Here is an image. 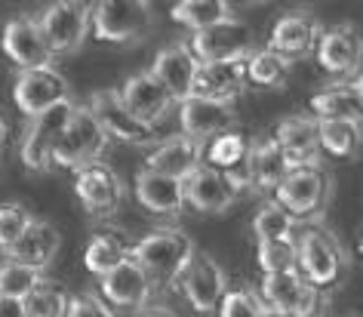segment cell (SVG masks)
I'll use <instances>...</instances> for the list:
<instances>
[{
	"instance_id": "obj_24",
	"label": "cell",
	"mask_w": 363,
	"mask_h": 317,
	"mask_svg": "<svg viewBox=\"0 0 363 317\" xmlns=\"http://www.w3.org/2000/svg\"><path fill=\"white\" fill-rule=\"evenodd\" d=\"M274 142L286 154L289 167H317V160H320V139H317L314 117H284L274 130Z\"/></svg>"
},
{
	"instance_id": "obj_22",
	"label": "cell",
	"mask_w": 363,
	"mask_h": 317,
	"mask_svg": "<svg viewBox=\"0 0 363 317\" xmlns=\"http://www.w3.org/2000/svg\"><path fill=\"white\" fill-rule=\"evenodd\" d=\"M243 62H203V65L197 62L191 96L234 105V99L240 96L243 84H247V68H243Z\"/></svg>"
},
{
	"instance_id": "obj_34",
	"label": "cell",
	"mask_w": 363,
	"mask_h": 317,
	"mask_svg": "<svg viewBox=\"0 0 363 317\" xmlns=\"http://www.w3.org/2000/svg\"><path fill=\"white\" fill-rule=\"evenodd\" d=\"M68 299L71 296L56 284V280L43 277L28 293V299H22V302H25V314L28 317H65Z\"/></svg>"
},
{
	"instance_id": "obj_6",
	"label": "cell",
	"mask_w": 363,
	"mask_h": 317,
	"mask_svg": "<svg viewBox=\"0 0 363 317\" xmlns=\"http://www.w3.org/2000/svg\"><path fill=\"white\" fill-rule=\"evenodd\" d=\"M274 201L293 216L298 225H308V219L320 216L330 197V176L320 167H293L286 179L277 185Z\"/></svg>"
},
{
	"instance_id": "obj_7",
	"label": "cell",
	"mask_w": 363,
	"mask_h": 317,
	"mask_svg": "<svg viewBox=\"0 0 363 317\" xmlns=\"http://www.w3.org/2000/svg\"><path fill=\"white\" fill-rule=\"evenodd\" d=\"M38 28L47 40V50L56 56H71L84 47L86 31H89V4H77V0H62V4H50L47 10L38 16Z\"/></svg>"
},
{
	"instance_id": "obj_4",
	"label": "cell",
	"mask_w": 363,
	"mask_h": 317,
	"mask_svg": "<svg viewBox=\"0 0 363 317\" xmlns=\"http://www.w3.org/2000/svg\"><path fill=\"white\" fill-rule=\"evenodd\" d=\"M256 293L265 308H274L286 317H323L326 311V293L311 287L298 271L265 274Z\"/></svg>"
},
{
	"instance_id": "obj_29",
	"label": "cell",
	"mask_w": 363,
	"mask_h": 317,
	"mask_svg": "<svg viewBox=\"0 0 363 317\" xmlns=\"http://www.w3.org/2000/svg\"><path fill=\"white\" fill-rule=\"evenodd\" d=\"M130 250L133 243L123 238V234L117 231H96L93 240H89V247L84 252V265L89 274L96 277H105L111 268H117L121 262L130 259Z\"/></svg>"
},
{
	"instance_id": "obj_13",
	"label": "cell",
	"mask_w": 363,
	"mask_h": 317,
	"mask_svg": "<svg viewBox=\"0 0 363 317\" xmlns=\"http://www.w3.org/2000/svg\"><path fill=\"white\" fill-rule=\"evenodd\" d=\"M74 194L84 204V210L99 219H108L111 213L121 210L123 204V182L111 167L105 164H93L84 167L74 179Z\"/></svg>"
},
{
	"instance_id": "obj_36",
	"label": "cell",
	"mask_w": 363,
	"mask_h": 317,
	"mask_svg": "<svg viewBox=\"0 0 363 317\" xmlns=\"http://www.w3.org/2000/svg\"><path fill=\"white\" fill-rule=\"evenodd\" d=\"M256 259H259V268L265 271V274H286V271H296V243H293V238L259 243Z\"/></svg>"
},
{
	"instance_id": "obj_10",
	"label": "cell",
	"mask_w": 363,
	"mask_h": 317,
	"mask_svg": "<svg viewBox=\"0 0 363 317\" xmlns=\"http://www.w3.org/2000/svg\"><path fill=\"white\" fill-rule=\"evenodd\" d=\"M179 287H182V293H185L188 305H191L197 314H216L225 289H228V280H225V271L219 268V262L213 256L194 252L185 274L179 277Z\"/></svg>"
},
{
	"instance_id": "obj_11",
	"label": "cell",
	"mask_w": 363,
	"mask_h": 317,
	"mask_svg": "<svg viewBox=\"0 0 363 317\" xmlns=\"http://www.w3.org/2000/svg\"><path fill=\"white\" fill-rule=\"evenodd\" d=\"M117 96H121V102L126 111H130L133 121H139L142 126H148V130H154V126L169 114V108L176 105L172 96L160 87V80L154 77L151 71L126 77L123 87L117 89Z\"/></svg>"
},
{
	"instance_id": "obj_17",
	"label": "cell",
	"mask_w": 363,
	"mask_h": 317,
	"mask_svg": "<svg viewBox=\"0 0 363 317\" xmlns=\"http://www.w3.org/2000/svg\"><path fill=\"white\" fill-rule=\"evenodd\" d=\"M238 121L234 105L228 102H210V99H197L188 96L185 102H179V123H182V135L206 145L216 139L219 133H228L231 123Z\"/></svg>"
},
{
	"instance_id": "obj_3",
	"label": "cell",
	"mask_w": 363,
	"mask_h": 317,
	"mask_svg": "<svg viewBox=\"0 0 363 317\" xmlns=\"http://www.w3.org/2000/svg\"><path fill=\"white\" fill-rule=\"evenodd\" d=\"M108 145H111V139L102 133V126H99L93 111H89L86 105H74L65 133H62L59 142L52 145L50 167H62V169H74V173H80L84 167H93L102 160Z\"/></svg>"
},
{
	"instance_id": "obj_19",
	"label": "cell",
	"mask_w": 363,
	"mask_h": 317,
	"mask_svg": "<svg viewBox=\"0 0 363 317\" xmlns=\"http://www.w3.org/2000/svg\"><path fill=\"white\" fill-rule=\"evenodd\" d=\"M320 34H323V25L317 22L311 13H286L274 22L265 50L277 52V56L286 59V62L305 59L308 52H314Z\"/></svg>"
},
{
	"instance_id": "obj_32",
	"label": "cell",
	"mask_w": 363,
	"mask_h": 317,
	"mask_svg": "<svg viewBox=\"0 0 363 317\" xmlns=\"http://www.w3.org/2000/svg\"><path fill=\"white\" fill-rule=\"evenodd\" d=\"M243 68H247V80L252 87L280 89L289 80V68H293V62L280 59L277 52H271V50H256V52H250L247 56Z\"/></svg>"
},
{
	"instance_id": "obj_5",
	"label": "cell",
	"mask_w": 363,
	"mask_h": 317,
	"mask_svg": "<svg viewBox=\"0 0 363 317\" xmlns=\"http://www.w3.org/2000/svg\"><path fill=\"white\" fill-rule=\"evenodd\" d=\"M89 25L99 40L133 43L151 28V6L145 0H102L89 6Z\"/></svg>"
},
{
	"instance_id": "obj_38",
	"label": "cell",
	"mask_w": 363,
	"mask_h": 317,
	"mask_svg": "<svg viewBox=\"0 0 363 317\" xmlns=\"http://www.w3.org/2000/svg\"><path fill=\"white\" fill-rule=\"evenodd\" d=\"M34 216L22 204H0V250H10L28 231Z\"/></svg>"
},
{
	"instance_id": "obj_8",
	"label": "cell",
	"mask_w": 363,
	"mask_h": 317,
	"mask_svg": "<svg viewBox=\"0 0 363 317\" xmlns=\"http://www.w3.org/2000/svg\"><path fill=\"white\" fill-rule=\"evenodd\" d=\"M252 40H256V34H252L250 25L231 19L216 25V28L191 34L188 50L201 65L203 62H243L252 52Z\"/></svg>"
},
{
	"instance_id": "obj_14",
	"label": "cell",
	"mask_w": 363,
	"mask_h": 317,
	"mask_svg": "<svg viewBox=\"0 0 363 317\" xmlns=\"http://www.w3.org/2000/svg\"><path fill=\"white\" fill-rule=\"evenodd\" d=\"M99 287H102L105 302H111L114 308H123V311H145L154 289H157L151 284V277L133 259L121 262L105 277H99Z\"/></svg>"
},
{
	"instance_id": "obj_25",
	"label": "cell",
	"mask_w": 363,
	"mask_h": 317,
	"mask_svg": "<svg viewBox=\"0 0 363 317\" xmlns=\"http://www.w3.org/2000/svg\"><path fill=\"white\" fill-rule=\"evenodd\" d=\"M314 50H317V62H320L323 71H330V74H342V77L357 74V68H360V40H357V34H354L351 25H339V28L323 31Z\"/></svg>"
},
{
	"instance_id": "obj_28",
	"label": "cell",
	"mask_w": 363,
	"mask_h": 317,
	"mask_svg": "<svg viewBox=\"0 0 363 317\" xmlns=\"http://www.w3.org/2000/svg\"><path fill=\"white\" fill-rule=\"evenodd\" d=\"M135 197H139L145 210L157 216H176L185 206V191H182L179 179L157 176V173H148V169H142L135 176Z\"/></svg>"
},
{
	"instance_id": "obj_31",
	"label": "cell",
	"mask_w": 363,
	"mask_h": 317,
	"mask_svg": "<svg viewBox=\"0 0 363 317\" xmlns=\"http://www.w3.org/2000/svg\"><path fill=\"white\" fill-rule=\"evenodd\" d=\"M317 139H320V151L348 160L360 154L363 133L357 121H317Z\"/></svg>"
},
{
	"instance_id": "obj_12",
	"label": "cell",
	"mask_w": 363,
	"mask_h": 317,
	"mask_svg": "<svg viewBox=\"0 0 363 317\" xmlns=\"http://www.w3.org/2000/svg\"><path fill=\"white\" fill-rule=\"evenodd\" d=\"M13 99L19 105L22 114L38 117L50 108H56L59 102L68 99V84L65 77L59 74L56 68H34V71H19L16 77V89H13Z\"/></svg>"
},
{
	"instance_id": "obj_43",
	"label": "cell",
	"mask_w": 363,
	"mask_h": 317,
	"mask_svg": "<svg viewBox=\"0 0 363 317\" xmlns=\"http://www.w3.org/2000/svg\"><path fill=\"white\" fill-rule=\"evenodd\" d=\"M4 139H6V123H4V117H0V145H4Z\"/></svg>"
},
{
	"instance_id": "obj_39",
	"label": "cell",
	"mask_w": 363,
	"mask_h": 317,
	"mask_svg": "<svg viewBox=\"0 0 363 317\" xmlns=\"http://www.w3.org/2000/svg\"><path fill=\"white\" fill-rule=\"evenodd\" d=\"M65 317H117V314L96 296H71Z\"/></svg>"
},
{
	"instance_id": "obj_37",
	"label": "cell",
	"mask_w": 363,
	"mask_h": 317,
	"mask_svg": "<svg viewBox=\"0 0 363 317\" xmlns=\"http://www.w3.org/2000/svg\"><path fill=\"white\" fill-rule=\"evenodd\" d=\"M262 299L252 287H238V289H225L216 314L219 317H259L262 314Z\"/></svg>"
},
{
	"instance_id": "obj_18",
	"label": "cell",
	"mask_w": 363,
	"mask_h": 317,
	"mask_svg": "<svg viewBox=\"0 0 363 317\" xmlns=\"http://www.w3.org/2000/svg\"><path fill=\"white\" fill-rule=\"evenodd\" d=\"M289 160L274 142V135H259L250 139L247 160H243V176H247L250 191H277V185L289 173Z\"/></svg>"
},
{
	"instance_id": "obj_26",
	"label": "cell",
	"mask_w": 363,
	"mask_h": 317,
	"mask_svg": "<svg viewBox=\"0 0 363 317\" xmlns=\"http://www.w3.org/2000/svg\"><path fill=\"white\" fill-rule=\"evenodd\" d=\"M56 252H59L56 225L47 222V219H34L28 225V231H25L22 238L6 250V259L19 262V265H28V268H34V271H40L43 274V268H50V262L56 259Z\"/></svg>"
},
{
	"instance_id": "obj_40",
	"label": "cell",
	"mask_w": 363,
	"mask_h": 317,
	"mask_svg": "<svg viewBox=\"0 0 363 317\" xmlns=\"http://www.w3.org/2000/svg\"><path fill=\"white\" fill-rule=\"evenodd\" d=\"M0 317H28V314H25V302H22V299L0 296Z\"/></svg>"
},
{
	"instance_id": "obj_23",
	"label": "cell",
	"mask_w": 363,
	"mask_h": 317,
	"mask_svg": "<svg viewBox=\"0 0 363 317\" xmlns=\"http://www.w3.org/2000/svg\"><path fill=\"white\" fill-rule=\"evenodd\" d=\"M151 74L160 80V87L172 96V102H185L191 96V84L197 74V59L191 56L188 43H169L157 52L151 65Z\"/></svg>"
},
{
	"instance_id": "obj_42",
	"label": "cell",
	"mask_w": 363,
	"mask_h": 317,
	"mask_svg": "<svg viewBox=\"0 0 363 317\" xmlns=\"http://www.w3.org/2000/svg\"><path fill=\"white\" fill-rule=\"evenodd\" d=\"M259 317H286V314L274 311V308H262V314H259Z\"/></svg>"
},
{
	"instance_id": "obj_20",
	"label": "cell",
	"mask_w": 363,
	"mask_h": 317,
	"mask_svg": "<svg viewBox=\"0 0 363 317\" xmlns=\"http://www.w3.org/2000/svg\"><path fill=\"white\" fill-rule=\"evenodd\" d=\"M201 164H203V145L182 133L154 145V151L145 157V169L148 173L169 176V179H179V182H185Z\"/></svg>"
},
{
	"instance_id": "obj_9",
	"label": "cell",
	"mask_w": 363,
	"mask_h": 317,
	"mask_svg": "<svg viewBox=\"0 0 363 317\" xmlns=\"http://www.w3.org/2000/svg\"><path fill=\"white\" fill-rule=\"evenodd\" d=\"M71 111H74V102L65 99V102H59L56 108H50V111L31 117L28 133H25V139H22V164L28 169H34V173L50 169L52 145H56L59 135L65 133Z\"/></svg>"
},
{
	"instance_id": "obj_33",
	"label": "cell",
	"mask_w": 363,
	"mask_h": 317,
	"mask_svg": "<svg viewBox=\"0 0 363 317\" xmlns=\"http://www.w3.org/2000/svg\"><path fill=\"white\" fill-rule=\"evenodd\" d=\"M296 228H298V222L277 201H265L259 206L256 219H252V234H256V243L289 240L296 234Z\"/></svg>"
},
{
	"instance_id": "obj_41",
	"label": "cell",
	"mask_w": 363,
	"mask_h": 317,
	"mask_svg": "<svg viewBox=\"0 0 363 317\" xmlns=\"http://www.w3.org/2000/svg\"><path fill=\"white\" fill-rule=\"evenodd\" d=\"M142 317H179V314H176V311H169V308H163V305H148Z\"/></svg>"
},
{
	"instance_id": "obj_27",
	"label": "cell",
	"mask_w": 363,
	"mask_h": 317,
	"mask_svg": "<svg viewBox=\"0 0 363 317\" xmlns=\"http://www.w3.org/2000/svg\"><path fill=\"white\" fill-rule=\"evenodd\" d=\"M311 117L314 121H357L363 111V89L360 80H345V84H333L320 89L311 99Z\"/></svg>"
},
{
	"instance_id": "obj_16",
	"label": "cell",
	"mask_w": 363,
	"mask_h": 317,
	"mask_svg": "<svg viewBox=\"0 0 363 317\" xmlns=\"http://www.w3.org/2000/svg\"><path fill=\"white\" fill-rule=\"evenodd\" d=\"M89 111L102 126V133L108 135L111 142H133V145H145V142H154L157 135L148 126H142L139 121H133L130 111L123 108L117 89H96L93 99H89Z\"/></svg>"
},
{
	"instance_id": "obj_21",
	"label": "cell",
	"mask_w": 363,
	"mask_h": 317,
	"mask_svg": "<svg viewBox=\"0 0 363 317\" xmlns=\"http://www.w3.org/2000/svg\"><path fill=\"white\" fill-rule=\"evenodd\" d=\"M182 191H185V204L197 213H210V216H219L225 213L228 206L238 201V191L231 188V182L225 179L219 169L201 164L191 176L182 182Z\"/></svg>"
},
{
	"instance_id": "obj_30",
	"label": "cell",
	"mask_w": 363,
	"mask_h": 317,
	"mask_svg": "<svg viewBox=\"0 0 363 317\" xmlns=\"http://www.w3.org/2000/svg\"><path fill=\"white\" fill-rule=\"evenodd\" d=\"M169 13L179 25L191 28L194 34L234 19L231 4H225V0H182V4H176Z\"/></svg>"
},
{
	"instance_id": "obj_2",
	"label": "cell",
	"mask_w": 363,
	"mask_h": 317,
	"mask_svg": "<svg viewBox=\"0 0 363 317\" xmlns=\"http://www.w3.org/2000/svg\"><path fill=\"white\" fill-rule=\"evenodd\" d=\"M194 240L179 228H157L133 243L130 259L151 277L154 287H172L185 274L188 262L194 259Z\"/></svg>"
},
{
	"instance_id": "obj_15",
	"label": "cell",
	"mask_w": 363,
	"mask_h": 317,
	"mask_svg": "<svg viewBox=\"0 0 363 317\" xmlns=\"http://www.w3.org/2000/svg\"><path fill=\"white\" fill-rule=\"evenodd\" d=\"M0 47L10 56L19 71H34V68H52V52L47 50V40L38 28V19L31 16H16L6 22Z\"/></svg>"
},
{
	"instance_id": "obj_1",
	"label": "cell",
	"mask_w": 363,
	"mask_h": 317,
	"mask_svg": "<svg viewBox=\"0 0 363 317\" xmlns=\"http://www.w3.org/2000/svg\"><path fill=\"white\" fill-rule=\"evenodd\" d=\"M296 243V271L320 293L333 289L348 271V256L333 231L320 225H298L293 234Z\"/></svg>"
},
{
	"instance_id": "obj_35",
	"label": "cell",
	"mask_w": 363,
	"mask_h": 317,
	"mask_svg": "<svg viewBox=\"0 0 363 317\" xmlns=\"http://www.w3.org/2000/svg\"><path fill=\"white\" fill-rule=\"evenodd\" d=\"M43 280L40 271H34L28 265H19V262L6 259L0 265V296H10V299H28V293Z\"/></svg>"
}]
</instances>
